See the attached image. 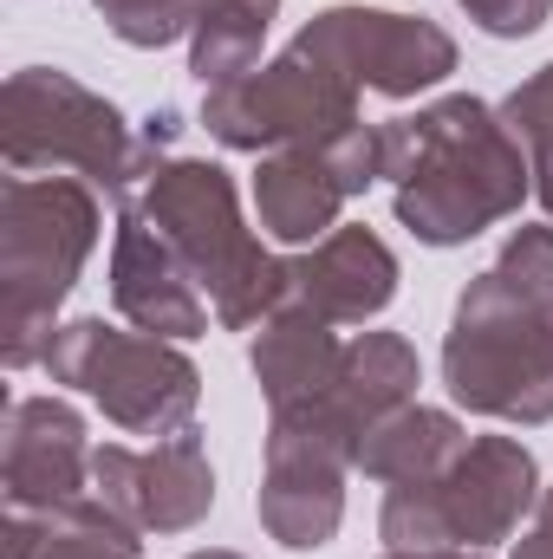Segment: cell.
Instances as JSON below:
<instances>
[{"label":"cell","instance_id":"9","mask_svg":"<svg viewBox=\"0 0 553 559\" xmlns=\"http://www.w3.org/2000/svg\"><path fill=\"white\" fill-rule=\"evenodd\" d=\"M358 468V436L332 417V404H293L268 417L261 462V527L286 554H319L345 521V475Z\"/></svg>","mask_w":553,"mask_h":559},{"label":"cell","instance_id":"7","mask_svg":"<svg viewBox=\"0 0 553 559\" xmlns=\"http://www.w3.org/2000/svg\"><path fill=\"white\" fill-rule=\"evenodd\" d=\"M46 378L66 391H85L111 429L150 436V442L183 436L202 404V371L183 345L150 338V332H118L98 312L59 325L46 352Z\"/></svg>","mask_w":553,"mask_h":559},{"label":"cell","instance_id":"8","mask_svg":"<svg viewBox=\"0 0 553 559\" xmlns=\"http://www.w3.org/2000/svg\"><path fill=\"white\" fill-rule=\"evenodd\" d=\"M358 85L345 72H332L319 52H306L299 39L261 59L255 72H242L235 85L202 92V131L222 150H248V156H274V150H326L332 138L358 131Z\"/></svg>","mask_w":553,"mask_h":559},{"label":"cell","instance_id":"24","mask_svg":"<svg viewBox=\"0 0 553 559\" xmlns=\"http://www.w3.org/2000/svg\"><path fill=\"white\" fill-rule=\"evenodd\" d=\"M489 39H528V33H541L553 13V0H456Z\"/></svg>","mask_w":553,"mask_h":559},{"label":"cell","instance_id":"21","mask_svg":"<svg viewBox=\"0 0 553 559\" xmlns=\"http://www.w3.org/2000/svg\"><path fill=\"white\" fill-rule=\"evenodd\" d=\"M502 118H508V131L521 138L528 163H534V202L553 222V59L502 98Z\"/></svg>","mask_w":553,"mask_h":559},{"label":"cell","instance_id":"18","mask_svg":"<svg viewBox=\"0 0 553 559\" xmlns=\"http://www.w3.org/2000/svg\"><path fill=\"white\" fill-rule=\"evenodd\" d=\"M475 436L462 429L456 411H436V404H404L385 423L365 429L358 442V468L385 488H411V481H443L456 468V455L469 449Z\"/></svg>","mask_w":553,"mask_h":559},{"label":"cell","instance_id":"13","mask_svg":"<svg viewBox=\"0 0 553 559\" xmlns=\"http://www.w3.org/2000/svg\"><path fill=\"white\" fill-rule=\"evenodd\" d=\"M111 306L118 319H131L150 338L189 345L209 332V299L176 261V248L143 222L138 209H118V235H111Z\"/></svg>","mask_w":553,"mask_h":559},{"label":"cell","instance_id":"6","mask_svg":"<svg viewBox=\"0 0 553 559\" xmlns=\"http://www.w3.org/2000/svg\"><path fill=\"white\" fill-rule=\"evenodd\" d=\"M541 508V462L521 436H475L443 481L391 488L378 508V534L391 554L423 547H502Z\"/></svg>","mask_w":553,"mask_h":559},{"label":"cell","instance_id":"10","mask_svg":"<svg viewBox=\"0 0 553 559\" xmlns=\"http://www.w3.org/2000/svg\"><path fill=\"white\" fill-rule=\"evenodd\" d=\"M293 39L306 52H319L332 72H345L358 92H378V98L436 92L456 72V39L436 20L391 13V7H326Z\"/></svg>","mask_w":553,"mask_h":559},{"label":"cell","instance_id":"1","mask_svg":"<svg viewBox=\"0 0 553 559\" xmlns=\"http://www.w3.org/2000/svg\"><path fill=\"white\" fill-rule=\"evenodd\" d=\"M378 138L398 228H411L423 248H462L482 228L521 215V202L534 195V163L521 138L495 105L469 92H449L416 118L378 124Z\"/></svg>","mask_w":553,"mask_h":559},{"label":"cell","instance_id":"2","mask_svg":"<svg viewBox=\"0 0 553 559\" xmlns=\"http://www.w3.org/2000/svg\"><path fill=\"white\" fill-rule=\"evenodd\" d=\"M118 209H138L143 222L176 248V261L202 286L215 325L261 332L293 299V261L261 248V235L242 215V189H235V176L222 163L163 156Z\"/></svg>","mask_w":553,"mask_h":559},{"label":"cell","instance_id":"3","mask_svg":"<svg viewBox=\"0 0 553 559\" xmlns=\"http://www.w3.org/2000/svg\"><path fill=\"white\" fill-rule=\"evenodd\" d=\"M169 143H176V111H156L143 118V131H131V118L105 92H92L59 66H20L0 92V156L13 176L72 169L111 202H125L163 163Z\"/></svg>","mask_w":553,"mask_h":559},{"label":"cell","instance_id":"15","mask_svg":"<svg viewBox=\"0 0 553 559\" xmlns=\"http://www.w3.org/2000/svg\"><path fill=\"white\" fill-rule=\"evenodd\" d=\"M339 358H345V338L332 332V319H319L299 299H286L274 319L255 332V345H248V365L261 378L268 411L319 404L332 391V378H339Z\"/></svg>","mask_w":553,"mask_h":559},{"label":"cell","instance_id":"16","mask_svg":"<svg viewBox=\"0 0 553 559\" xmlns=\"http://www.w3.org/2000/svg\"><path fill=\"white\" fill-rule=\"evenodd\" d=\"M345 202L352 195L339 189V176L326 169L319 150H274L255 169V215H261V235H274L280 248L326 241L339 228Z\"/></svg>","mask_w":553,"mask_h":559},{"label":"cell","instance_id":"14","mask_svg":"<svg viewBox=\"0 0 553 559\" xmlns=\"http://www.w3.org/2000/svg\"><path fill=\"white\" fill-rule=\"evenodd\" d=\"M293 299L332 325H372L398 299V254L365 222H339L326 241L293 254Z\"/></svg>","mask_w":553,"mask_h":559},{"label":"cell","instance_id":"11","mask_svg":"<svg viewBox=\"0 0 553 559\" xmlns=\"http://www.w3.org/2000/svg\"><path fill=\"white\" fill-rule=\"evenodd\" d=\"M92 495L143 534H189L215 508V468H209V449L196 429L163 436L150 449L98 442L92 449Z\"/></svg>","mask_w":553,"mask_h":559},{"label":"cell","instance_id":"4","mask_svg":"<svg viewBox=\"0 0 553 559\" xmlns=\"http://www.w3.org/2000/svg\"><path fill=\"white\" fill-rule=\"evenodd\" d=\"M105 209L85 176H7L0 182V365H46L59 306L98 248Z\"/></svg>","mask_w":553,"mask_h":559},{"label":"cell","instance_id":"17","mask_svg":"<svg viewBox=\"0 0 553 559\" xmlns=\"http://www.w3.org/2000/svg\"><path fill=\"white\" fill-rule=\"evenodd\" d=\"M416 384H423V365H416V345L404 332H358V338H345V358H339V378H332L326 404L365 442L372 423L416 404Z\"/></svg>","mask_w":553,"mask_h":559},{"label":"cell","instance_id":"27","mask_svg":"<svg viewBox=\"0 0 553 559\" xmlns=\"http://www.w3.org/2000/svg\"><path fill=\"white\" fill-rule=\"evenodd\" d=\"M189 559H242V554H228V547H209V554H189Z\"/></svg>","mask_w":553,"mask_h":559},{"label":"cell","instance_id":"12","mask_svg":"<svg viewBox=\"0 0 553 559\" xmlns=\"http://www.w3.org/2000/svg\"><path fill=\"white\" fill-rule=\"evenodd\" d=\"M0 488L20 514H59L92 495V436L66 397H13L0 429Z\"/></svg>","mask_w":553,"mask_h":559},{"label":"cell","instance_id":"19","mask_svg":"<svg viewBox=\"0 0 553 559\" xmlns=\"http://www.w3.org/2000/svg\"><path fill=\"white\" fill-rule=\"evenodd\" d=\"M274 20L280 0H202V20L189 33V72L202 79V92L235 85L242 72H255Z\"/></svg>","mask_w":553,"mask_h":559},{"label":"cell","instance_id":"22","mask_svg":"<svg viewBox=\"0 0 553 559\" xmlns=\"http://www.w3.org/2000/svg\"><path fill=\"white\" fill-rule=\"evenodd\" d=\"M98 13H105V26H111L125 46L156 52V46H176V39L196 33L202 0H98Z\"/></svg>","mask_w":553,"mask_h":559},{"label":"cell","instance_id":"5","mask_svg":"<svg viewBox=\"0 0 553 559\" xmlns=\"http://www.w3.org/2000/svg\"><path fill=\"white\" fill-rule=\"evenodd\" d=\"M443 384L475 417L521 429L553 423V299L521 293L502 267H482L449 312Z\"/></svg>","mask_w":553,"mask_h":559},{"label":"cell","instance_id":"25","mask_svg":"<svg viewBox=\"0 0 553 559\" xmlns=\"http://www.w3.org/2000/svg\"><path fill=\"white\" fill-rule=\"evenodd\" d=\"M515 559H553V488H541V508L528 514V527L515 540Z\"/></svg>","mask_w":553,"mask_h":559},{"label":"cell","instance_id":"23","mask_svg":"<svg viewBox=\"0 0 553 559\" xmlns=\"http://www.w3.org/2000/svg\"><path fill=\"white\" fill-rule=\"evenodd\" d=\"M495 267L515 280L521 293H534V299H553V222H548V228H528V222H521V228L502 241Z\"/></svg>","mask_w":553,"mask_h":559},{"label":"cell","instance_id":"26","mask_svg":"<svg viewBox=\"0 0 553 559\" xmlns=\"http://www.w3.org/2000/svg\"><path fill=\"white\" fill-rule=\"evenodd\" d=\"M385 559H489L475 547H423V554H385Z\"/></svg>","mask_w":553,"mask_h":559},{"label":"cell","instance_id":"20","mask_svg":"<svg viewBox=\"0 0 553 559\" xmlns=\"http://www.w3.org/2000/svg\"><path fill=\"white\" fill-rule=\"evenodd\" d=\"M138 554H143V527H131L98 495H79L59 514H46L39 547H33V559H138Z\"/></svg>","mask_w":553,"mask_h":559}]
</instances>
